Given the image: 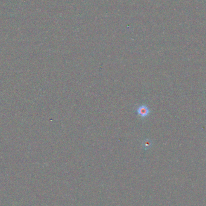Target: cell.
<instances>
[{"mask_svg":"<svg viewBox=\"0 0 206 206\" xmlns=\"http://www.w3.org/2000/svg\"><path fill=\"white\" fill-rule=\"evenodd\" d=\"M138 112L139 114H141L142 116H145L146 115H147V114L148 113V109H147L146 107H141L139 108V109L138 110Z\"/></svg>","mask_w":206,"mask_h":206,"instance_id":"obj_1","label":"cell"}]
</instances>
